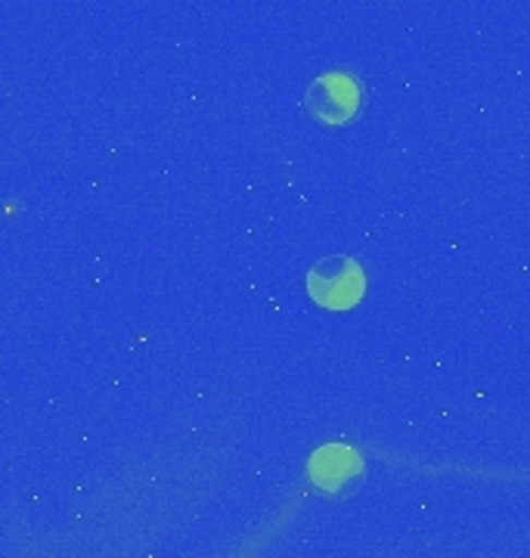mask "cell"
Wrapping results in <instances>:
<instances>
[{
  "label": "cell",
  "mask_w": 530,
  "mask_h": 558,
  "mask_svg": "<svg viewBox=\"0 0 530 558\" xmlns=\"http://www.w3.org/2000/svg\"><path fill=\"white\" fill-rule=\"evenodd\" d=\"M308 292L320 307L329 311H351L366 292L363 267L353 258H323L308 274Z\"/></svg>",
  "instance_id": "6da1fadb"
},
{
  "label": "cell",
  "mask_w": 530,
  "mask_h": 558,
  "mask_svg": "<svg viewBox=\"0 0 530 558\" xmlns=\"http://www.w3.org/2000/svg\"><path fill=\"white\" fill-rule=\"evenodd\" d=\"M304 109L323 124H345L360 109V84L345 72L320 75L304 94Z\"/></svg>",
  "instance_id": "7a4b0ae2"
},
{
  "label": "cell",
  "mask_w": 530,
  "mask_h": 558,
  "mask_svg": "<svg viewBox=\"0 0 530 558\" xmlns=\"http://www.w3.org/2000/svg\"><path fill=\"white\" fill-rule=\"evenodd\" d=\"M360 469H363L360 457L353 453L351 447H345V444H326L308 462L311 481H314L320 490H326V494L341 490L348 481L360 475Z\"/></svg>",
  "instance_id": "3957f363"
}]
</instances>
